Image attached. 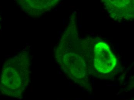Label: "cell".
<instances>
[{
	"instance_id": "1",
	"label": "cell",
	"mask_w": 134,
	"mask_h": 100,
	"mask_svg": "<svg viewBox=\"0 0 134 100\" xmlns=\"http://www.w3.org/2000/svg\"><path fill=\"white\" fill-rule=\"evenodd\" d=\"M30 58L26 51L7 60L1 74L2 93L15 98L22 97L30 80Z\"/></svg>"
},
{
	"instance_id": "2",
	"label": "cell",
	"mask_w": 134,
	"mask_h": 100,
	"mask_svg": "<svg viewBox=\"0 0 134 100\" xmlns=\"http://www.w3.org/2000/svg\"><path fill=\"white\" fill-rule=\"evenodd\" d=\"M117 61L107 44L104 42L98 43L94 49V64L100 73H109L115 69Z\"/></svg>"
},
{
	"instance_id": "3",
	"label": "cell",
	"mask_w": 134,
	"mask_h": 100,
	"mask_svg": "<svg viewBox=\"0 0 134 100\" xmlns=\"http://www.w3.org/2000/svg\"><path fill=\"white\" fill-rule=\"evenodd\" d=\"M56 2L51 1H20L19 5L26 13L37 17L53 7Z\"/></svg>"
}]
</instances>
